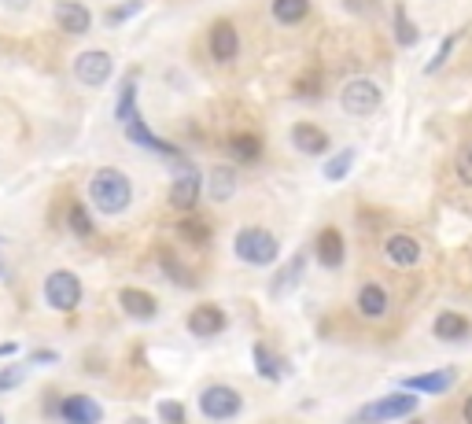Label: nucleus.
<instances>
[{
    "mask_svg": "<svg viewBox=\"0 0 472 424\" xmlns=\"http://www.w3.org/2000/svg\"><path fill=\"white\" fill-rule=\"evenodd\" d=\"M126 424H152V420L140 417V413H133V417H126Z\"/></svg>",
    "mask_w": 472,
    "mask_h": 424,
    "instance_id": "a19ab883",
    "label": "nucleus"
},
{
    "mask_svg": "<svg viewBox=\"0 0 472 424\" xmlns=\"http://www.w3.org/2000/svg\"><path fill=\"white\" fill-rule=\"evenodd\" d=\"M236 185H240V178H236L233 166H214L207 173V196L214 199V204H229V199L236 196Z\"/></svg>",
    "mask_w": 472,
    "mask_h": 424,
    "instance_id": "aec40b11",
    "label": "nucleus"
},
{
    "mask_svg": "<svg viewBox=\"0 0 472 424\" xmlns=\"http://www.w3.org/2000/svg\"><path fill=\"white\" fill-rule=\"evenodd\" d=\"M384 259L395 266V269H413L420 262V244L406 233H391L384 240Z\"/></svg>",
    "mask_w": 472,
    "mask_h": 424,
    "instance_id": "2eb2a0df",
    "label": "nucleus"
},
{
    "mask_svg": "<svg viewBox=\"0 0 472 424\" xmlns=\"http://www.w3.org/2000/svg\"><path fill=\"white\" fill-rule=\"evenodd\" d=\"M0 277H4V262H0Z\"/></svg>",
    "mask_w": 472,
    "mask_h": 424,
    "instance_id": "79ce46f5",
    "label": "nucleus"
},
{
    "mask_svg": "<svg viewBox=\"0 0 472 424\" xmlns=\"http://www.w3.org/2000/svg\"><path fill=\"white\" fill-rule=\"evenodd\" d=\"M118 307H122V314L133 317V321H156V314H159L156 295H148L140 288H122L118 292Z\"/></svg>",
    "mask_w": 472,
    "mask_h": 424,
    "instance_id": "f3484780",
    "label": "nucleus"
},
{
    "mask_svg": "<svg viewBox=\"0 0 472 424\" xmlns=\"http://www.w3.org/2000/svg\"><path fill=\"white\" fill-rule=\"evenodd\" d=\"M226 325H229L226 310H221V307H214V303L196 307V310L188 314V321H185V329H188L192 336H200V340H211V336H218V332L226 329Z\"/></svg>",
    "mask_w": 472,
    "mask_h": 424,
    "instance_id": "4468645a",
    "label": "nucleus"
},
{
    "mask_svg": "<svg viewBox=\"0 0 472 424\" xmlns=\"http://www.w3.org/2000/svg\"><path fill=\"white\" fill-rule=\"evenodd\" d=\"M358 310H362V317H384L388 314V292L377 281L362 284L358 288Z\"/></svg>",
    "mask_w": 472,
    "mask_h": 424,
    "instance_id": "5701e85b",
    "label": "nucleus"
},
{
    "mask_svg": "<svg viewBox=\"0 0 472 424\" xmlns=\"http://www.w3.org/2000/svg\"><path fill=\"white\" fill-rule=\"evenodd\" d=\"M355 163H358V152H355V148H340V152H336L325 166H321V173H325V181H343L347 173L355 170Z\"/></svg>",
    "mask_w": 472,
    "mask_h": 424,
    "instance_id": "bb28decb",
    "label": "nucleus"
},
{
    "mask_svg": "<svg viewBox=\"0 0 472 424\" xmlns=\"http://www.w3.org/2000/svg\"><path fill=\"white\" fill-rule=\"evenodd\" d=\"M454 48H458V34H446V37L439 41V48H436V56L425 63V74H439V70L446 67V60L454 56Z\"/></svg>",
    "mask_w": 472,
    "mask_h": 424,
    "instance_id": "473e14b6",
    "label": "nucleus"
},
{
    "mask_svg": "<svg viewBox=\"0 0 472 424\" xmlns=\"http://www.w3.org/2000/svg\"><path fill=\"white\" fill-rule=\"evenodd\" d=\"M137 89H140L137 70H130L126 82H122V89H118V104H115V118L122 122V126H126V122L137 115Z\"/></svg>",
    "mask_w": 472,
    "mask_h": 424,
    "instance_id": "b1692460",
    "label": "nucleus"
},
{
    "mask_svg": "<svg viewBox=\"0 0 472 424\" xmlns=\"http://www.w3.org/2000/svg\"><path fill=\"white\" fill-rule=\"evenodd\" d=\"M67 226H70V233L74 236H92V218H89V211H85V204H78V199H74L70 204V211H67Z\"/></svg>",
    "mask_w": 472,
    "mask_h": 424,
    "instance_id": "7c9ffc66",
    "label": "nucleus"
},
{
    "mask_svg": "<svg viewBox=\"0 0 472 424\" xmlns=\"http://www.w3.org/2000/svg\"><path fill=\"white\" fill-rule=\"evenodd\" d=\"M458 380V369H432V372H420V377H406L403 388L406 391H417V395H443V391H451Z\"/></svg>",
    "mask_w": 472,
    "mask_h": 424,
    "instance_id": "dca6fc26",
    "label": "nucleus"
},
{
    "mask_svg": "<svg viewBox=\"0 0 472 424\" xmlns=\"http://www.w3.org/2000/svg\"><path fill=\"white\" fill-rule=\"evenodd\" d=\"M178 236L181 240H188V244H196V247H204V244H211V226L204 218H196V214H188V218H181L178 221Z\"/></svg>",
    "mask_w": 472,
    "mask_h": 424,
    "instance_id": "cd10ccee",
    "label": "nucleus"
},
{
    "mask_svg": "<svg viewBox=\"0 0 472 424\" xmlns=\"http://www.w3.org/2000/svg\"><path fill=\"white\" fill-rule=\"evenodd\" d=\"M159 420L163 424H185V406L178 403V398H163V403H159Z\"/></svg>",
    "mask_w": 472,
    "mask_h": 424,
    "instance_id": "f704fd0d",
    "label": "nucleus"
},
{
    "mask_svg": "<svg viewBox=\"0 0 472 424\" xmlns=\"http://www.w3.org/2000/svg\"><path fill=\"white\" fill-rule=\"evenodd\" d=\"M417 413V391H395L384 395L377 403H365L362 410H355L347 417V424H388V420H399V417H413Z\"/></svg>",
    "mask_w": 472,
    "mask_h": 424,
    "instance_id": "f03ea898",
    "label": "nucleus"
},
{
    "mask_svg": "<svg viewBox=\"0 0 472 424\" xmlns=\"http://www.w3.org/2000/svg\"><path fill=\"white\" fill-rule=\"evenodd\" d=\"M244 410V395L229 384H211L200 391V413L211 420H233Z\"/></svg>",
    "mask_w": 472,
    "mask_h": 424,
    "instance_id": "6e6552de",
    "label": "nucleus"
},
{
    "mask_svg": "<svg viewBox=\"0 0 472 424\" xmlns=\"http://www.w3.org/2000/svg\"><path fill=\"white\" fill-rule=\"evenodd\" d=\"M288 137H292V144H295V152H300V156H325L332 148V137L321 126H314V122H295Z\"/></svg>",
    "mask_w": 472,
    "mask_h": 424,
    "instance_id": "ddd939ff",
    "label": "nucleus"
},
{
    "mask_svg": "<svg viewBox=\"0 0 472 424\" xmlns=\"http://www.w3.org/2000/svg\"><path fill=\"white\" fill-rule=\"evenodd\" d=\"M269 12L281 27H300V22L310 15V0H273Z\"/></svg>",
    "mask_w": 472,
    "mask_h": 424,
    "instance_id": "393cba45",
    "label": "nucleus"
},
{
    "mask_svg": "<svg viewBox=\"0 0 472 424\" xmlns=\"http://www.w3.org/2000/svg\"><path fill=\"white\" fill-rule=\"evenodd\" d=\"M233 252H236V259L247 262V266H273V262H277V255H281V244H277V236H273L269 229L247 226V229L236 233Z\"/></svg>",
    "mask_w": 472,
    "mask_h": 424,
    "instance_id": "7ed1b4c3",
    "label": "nucleus"
},
{
    "mask_svg": "<svg viewBox=\"0 0 472 424\" xmlns=\"http://www.w3.org/2000/svg\"><path fill=\"white\" fill-rule=\"evenodd\" d=\"M126 140L137 144V148H144V152H156V156L170 159V163H185V152H181V148H173V144L159 140L152 130H148V122H144L140 115H133V118L126 122Z\"/></svg>",
    "mask_w": 472,
    "mask_h": 424,
    "instance_id": "1a4fd4ad",
    "label": "nucleus"
},
{
    "mask_svg": "<svg viewBox=\"0 0 472 424\" xmlns=\"http://www.w3.org/2000/svg\"><path fill=\"white\" fill-rule=\"evenodd\" d=\"M340 104L347 115H355V118H369V115H377L380 104H384V92L380 85L372 82V78H351L343 85L340 92Z\"/></svg>",
    "mask_w": 472,
    "mask_h": 424,
    "instance_id": "39448f33",
    "label": "nucleus"
},
{
    "mask_svg": "<svg viewBox=\"0 0 472 424\" xmlns=\"http://www.w3.org/2000/svg\"><path fill=\"white\" fill-rule=\"evenodd\" d=\"M0 424H4V417H0Z\"/></svg>",
    "mask_w": 472,
    "mask_h": 424,
    "instance_id": "c03bdc74",
    "label": "nucleus"
},
{
    "mask_svg": "<svg viewBox=\"0 0 472 424\" xmlns=\"http://www.w3.org/2000/svg\"><path fill=\"white\" fill-rule=\"evenodd\" d=\"M159 266H163V273H166V277L173 281V284H181V288H192V273L178 262V255H173V252H163L159 255Z\"/></svg>",
    "mask_w": 472,
    "mask_h": 424,
    "instance_id": "2f4dec72",
    "label": "nucleus"
},
{
    "mask_svg": "<svg viewBox=\"0 0 472 424\" xmlns=\"http://www.w3.org/2000/svg\"><path fill=\"white\" fill-rule=\"evenodd\" d=\"M314 255L325 269H340L343 266V255H347V244H343V233L340 229H321L317 233V244H314Z\"/></svg>",
    "mask_w": 472,
    "mask_h": 424,
    "instance_id": "a211bd4d",
    "label": "nucleus"
},
{
    "mask_svg": "<svg viewBox=\"0 0 472 424\" xmlns=\"http://www.w3.org/2000/svg\"><path fill=\"white\" fill-rule=\"evenodd\" d=\"M12 355H19V343L15 340H4V343H0V358H12Z\"/></svg>",
    "mask_w": 472,
    "mask_h": 424,
    "instance_id": "58836bf2",
    "label": "nucleus"
},
{
    "mask_svg": "<svg viewBox=\"0 0 472 424\" xmlns=\"http://www.w3.org/2000/svg\"><path fill=\"white\" fill-rule=\"evenodd\" d=\"M432 332H436V340H443V343H458V340H468V336H472V321H468L465 314L443 310V314L436 317Z\"/></svg>",
    "mask_w": 472,
    "mask_h": 424,
    "instance_id": "6ab92c4d",
    "label": "nucleus"
},
{
    "mask_svg": "<svg viewBox=\"0 0 472 424\" xmlns=\"http://www.w3.org/2000/svg\"><path fill=\"white\" fill-rule=\"evenodd\" d=\"M343 8L351 12V15H377L380 0H343Z\"/></svg>",
    "mask_w": 472,
    "mask_h": 424,
    "instance_id": "e433bc0d",
    "label": "nucleus"
},
{
    "mask_svg": "<svg viewBox=\"0 0 472 424\" xmlns=\"http://www.w3.org/2000/svg\"><path fill=\"white\" fill-rule=\"evenodd\" d=\"M52 19H56V27L70 37H85L92 30V12L82 4V0H56Z\"/></svg>",
    "mask_w": 472,
    "mask_h": 424,
    "instance_id": "9d476101",
    "label": "nucleus"
},
{
    "mask_svg": "<svg viewBox=\"0 0 472 424\" xmlns=\"http://www.w3.org/2000/svg\"><path fill=\"white\" fill-rule=\"evenodd\" d=\"M252 362L262 380H281V358L269 351V343H252Z\"/></svg>",
    "mask_w": 472,
    "mask_h": 424,
    "instance_id": "a878e982",
    "label": "nucleus"
},
{
    "mask_svg": "<svg viewBox=\"0 0 472 424\" xmlns=\"http://www.w3.org/2000/svg\"><path fill=\"white\" fill-rule=\"evenodd\" d=\"M454 173H458L465 185H472V140H465V144L458 148V156H454Z\"/></svg>",
    "mask_w": 472,
    "mask_h": 424,
    "instance_id": "72a5a7b5",
    "label": "nucleus"
},
{
    "mask_svg": "<svg viewBox=\"0 0 472 424\" xmlns=\"http://www.w3.org/2000/svg\"><path fill=\"white\" fill-rule=\"evenodd\" d=\"M461 417H465V424H472V395H468L465 403H461Z\"/></svg>",
    "mask_w": 472,
    "mask_h": 424,
    "instance_id": "ea45409f",
    "label": "nucleus"
},
{
    "mask_svg": "<svg viewBox=\"0 0 472 424\" xmlns=\"http://www.w3.org/2000/svg\"><path fill=\"white\" fill-rule=\"evenodd\" d=\"M395 41H399V48H413L417 41H420V30H417V22L410 19V12L399 4V8H395Z\"/></svg>",
    "mask_w": 472,
    "mask_h": 424,
    "instance_id": "c85d7f7f",
    "label": "nucleus"
},
{
    "mask_svg": "<svg viewBox=\"0 0 472 424\" xmlns=\"http://www.w3.org/2000/svg\"><path fill=\"white\" fill-rule=\"evenodd\" d=\"M303 269H307V252H295V255L277 269V277H273V295H288V292L300 288Z\"/></svg>",
    "mask_w": 472,
    "mask_h": 424,
    "instance_id": "412c9836",
    "label": "nucleus"
},
{
    "mask_svg": "<svg viewBox=\"0 0 472 424\" xmlns=\"http://www.w3.org/2000/svg\"><path fill=\"white\" fill-rule=\"evenodd\" d=\"M30 362L34 365H52V362H60V355L56 351H37V355H30Z\"/></svg>",
    "mask_w": 472,
    "mask_h": 424,
    "instance_id": "4c0bfd02",
    "label": "nucleus"
},
{
    "mask_svg": "<svg viewBox=\"0 0 472 424\" xmlns=\"http://www.w3.org/2000/svg\"><path fill=\"white\" fill-rule=\"evenodd\" d=\"M60 417L67 424H100L104 406L96 403L92 395H67V398H60Z\"/></svg>",
    "mask_w": 472,
    "mask_h": 424,
    "instance_id": "f8f14e48",
    "label": "nucleus"
},
{
    "mask_svg": "<svg viewBox=\"0 0 472 424\" xmlns=\"http://www.w3.org/2000/svg\"><path fill=\"white\" fill-rule=\"evenodd\" d=\"M226 148H229V156L236 159V163H259L262 159V137L259 133H233L229 140H226Z\"/></svg>",
    "mask_w": 472,
    "mask_h": 424,
    "instance_id": "4be33fe9",
    "label": "nucleus"
},
{
    "mask_svg": "<svg viewBox=\"0 0 472 424\" xmlns=\"http://www.w3.org/2000/svg\"><path fill=\"white\" fill-rule=\"evenodd\" d=\"M204 188H207L204 170H196L188 159L185 163H173V185H170V207L173 211H185V214L196 211Z\"/></svg>",
    "mask_w": 472,
    "mask_h": 424,
    "instance_id": "20e7f679",
    "label": "nucleus"
},
{
    "mask_svg": "<svg viewBox=\"0 0 472 424\" xmlns=\"http://www.w3.org/2000/svg\"><path fill=\"white\" fill-rule=\"evenodd\" d=\"M89 199H92L96 211L122 214V211L130 207V199H133V185H130V178L122 170L104 166V170H96L92 178H89Z\"/></svg>",
    "mask_w": 472,
    "mask_h": 424,
    "instance_id": "f257e3e1",
    "label": "nucleus"
},
{
    "mask_svg": "<svg viewBox=\"0 0 472 424\" xmlns=\"http://www.w3.org/2000/svg\"><path fill=\"white\" fill-rule=\"evenodd\" d=\"M144 12V0H118L104 12V27H122V22H130Z\"/></svg>",
    "mask_w": 472,
    "mask_h": 424,
    "instance_id": "c756f323",
    "label": "nucleus"
},
{
    "mask_svg": "<svg viewBox=\"0 0 472 424\" xmlns=\"http://www.w3.org/2000/svg\"><path fill=\"white\" fill-rule=\"evenodd\" d=\"M410 424H425V420H410Z\"/></svg>",
    "mask_w": 472,
    "mask_h": 424,
    "instance_id": "37998d69",
    "label": "nucleus"
},
{
    "mask_svg": "<svg viewBox=\"0 0 472 424\" xmlns=\"http://www.w3.org/2000/svg\"><path fill=\"white\" fill-rule=\"evenodd\" d=\"M207 48H211V56L218 63H233L240 56V34L233 27V19H218L211 34H207Z\"/></svg>",
    "mask_w": 472,
    "mask_h": 424,
    "instance_id": "9b49d317",
    "label": "nucleus"
},
{
    "mask_svg": "<svg viewBox=\"0 0 472 424\" xmlns=\"http://www.w3.org/2000/svg\"><path fill=\"white\" fill-rule=\"evenodd\" d=\"M22 380H27V369H22V365L4 369V372H0V391H12V388H19Z\"/></svg>",
    "mask_w": 472,
    "mask_h": 424,
    "instance_id": "c9c22d12",
    "label": "nucleus"
},
{
    "mask_svg": "<svg viewBox=\"0 0 472 424\" xmlns=\"http://www.w3.org/2000/svg\"><path fill=\"white\" fill-rule=\"evenodd\" d=\"M44 303L52 307V310H60V314L78 310V303H82V281L74 277L70 269L48 273V277H44Z\"/></svg>",
    "mask_w": 472,
    "mask_h": 424,
    "instance_id": "423d86ee",
    "label": "nucleus"
},
{
    "mask_svg": "<svg viewBox=\"0 0 472 424\" xmlns=\"http://www.w3.org/2000/svg\"><path fill=\"white\" fill-rule=\"evenodd\" d=\"M111 74H115V56L104 52V48H85V52H78V60H74V78L89 89L108 85Z\"/></svg>",
    "mask_w": 472,
    "mask_h": 424,
    "instance_id": "0eeeda50",
    "label": "nucleus"
}]
</instances>
